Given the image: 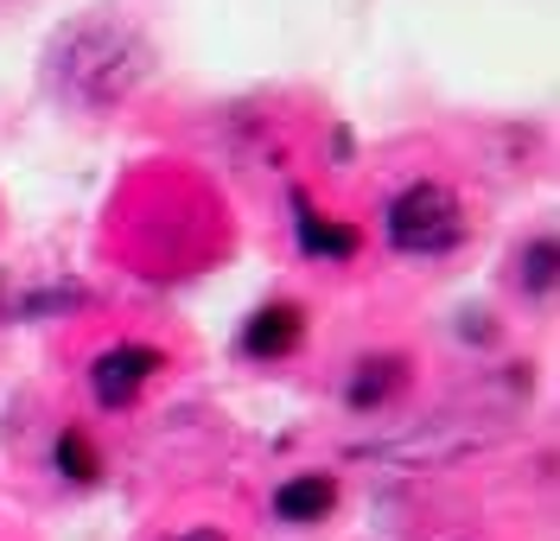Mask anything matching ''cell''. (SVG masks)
Instances as JSON below:
<instances>
[{
	"label": "cell",
	"instance_id": "6da1fadb",
	"mask_svg": "<svg viewBox=\"0 0 560 541\" xmlns=\"http://www.w3.org/2000/svg\"><path fill=\"white\" fill-rule=\"evenodd\" d=\"M147 64H153V51H147V38L135 26L90 20V26H77L58 45V90L83 108H108V103H121V96H135Z\"/></svg>",
	"mask_w": 560,
	"mask_h": 541
},
{
	"label": "cell",
	"instance_id": "7a4b0ae2",
	"mask_svg": "<svg viewBox=\"0 0 560 541\" xmlns=\"http://www.w3.org/2000/svg\"><path fill=\"white\" fill-rule=\"evenodd\" d=\"M383 230H388V249L401 255H446L465 243V211L440 179H415L408 191H395Z\"/></svg>",
	"mask_w": 560,
	"mask_h": 541
},
{
	"label": "cell",
	"instance_id": "3957f363",
	"mask_svg": "<svg viewBox=\"0 0 560 541\" xmlns=\"http://www.w3.org/2000/svg\"><path fill=\"white\" fill-rule=\"evenodd\" d=\"M153 369H166V357L153 344H115V351H103V357L90 363V389H96L103 408H128L153 383Z\"/></svg>",
	"mask_w": 560,
	"mask_h": 541
},
{
	"label": "cell",
	"instance_id": "277c9868",
	"mask_svg": "<svg viewBox=\"0 0 560 541\" xmlns=\"http://www.w3.org/2000/svg\"><path fill=\"white\" fill-rule=\"evenodd\" d=\"M293 236H300V249L318 255V261H350V255L363 249V236L338 223V216H325L306 204V191H293Z\"/></svg>",
	"mask_w": 560,
	"mask_h": 541
},
{
	"label": "cell",
	"instance_id": "5b68a950",
	"mask_svg": "<svg viewBox=\"0 0 560 541\" xmlns=\"http://www.w3.org/2000/svg\"><path fill=\"white\" fill-rule=\"evenodd\" d=\"M300 338H306V313L300 306H261L243 331V351L248 357H287V351H300Z\"/></svg>",
	"mask_w": 560,
	"mask_h": 541
},
{
	"label": "cell",
	"instance_id": "8992f818",
	"mask_svg": "<svg viewBox=\"0 0 560 541\" xmlns=\"http://www.w3.org/2000/svg\"><path fill=\"white\" fill-rule=\"evenodd\" d=\"M338 504V478H325V471H306V478H287L275 491V516L280 522H318V516H331Z\"/></svg>",
	"mask_w": 560,
	"mask_h": 541
},
{
	"label": "cell",
	"instance_id": "52a82bcc",
	"mask_svg": "<svg viewBox=\"0 0 560 541\" xmlns=\"http://www.w3.org/2000/svg\"><path fill=\"white\" fill-rule=\"evenodd\" d=\"M408 383V363L401 357H363L357 369H350V389H345V401L363 414V408H383L395 389Z\"/></svg>",
	"mask_w": 560,
	"mask_h": 541
},
{
	"label": "cell",
	"instance_id": "ba28073f",
	"mask_svg": "<svg viewBox=\"0 0 560 541\" xmlns=\"http://www.w3.org/2000/svg\"><path fill=\"white\" fill-rule=\"evenodd\" d=\"M51 466L65 471L70 484H96L103 452H96V439H90L83 427H65V433H58V446H51Z\"/></svg>",
	"mask_w": 560,
	"mask_h": 541
},
{
	"label": "cell",
	"instance_id": "9c48e42d",
	"mask_svg": "<svg viewBox=\"0 0 560 541\" xmlns=\"http://www.w3.org/2000/svg\"><path fill=\"white\" fill-rule=\"evenodd\" d=\"M555 261H560L555 236H535V243L523 249V287L528 293H555Z\"/></svg>",
	"mask_w": 560,
	"mask_h": 541
},
{
	"label": "cell",
	"instance_id": "30bf717a",
	"mask_svg": "<svg viewBox=\"0 0 560 541\" xmlns=\"http://www.w3.org/2000/svg\"><path fill=\"white\" fill-rule=\"evenodd\" d=\"M166 541H223L217 529H185V536H166Z\"/></svg>",
	"mask_w": 560,
	"mask_h": 541
}]
</instances>
